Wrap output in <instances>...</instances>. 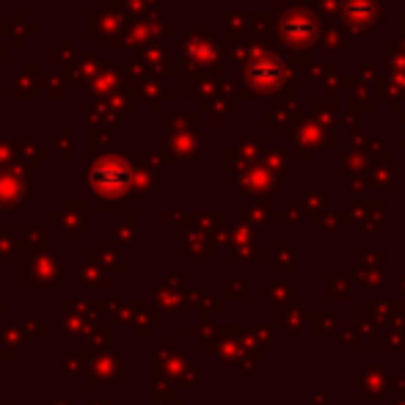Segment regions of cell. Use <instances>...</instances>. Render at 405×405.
<instances>
[{"instance_id": "cell-8", "label": "cell", "mask_w": 405, "mask_h": 405, "mask_svg": "<svg viewBox=\"0 0 405 405\" xmlns=\"http://www.w3.org/2000/svg\"><path fill=\"white\" fill-rule=\"evenodd\" d=\"M11 155V152H8V144H6V141H0V160H3V157H8Z\"/></svg>"}, {"instance_id": "cell-3", "label": "cell", "mask_w": 405, "mask_h": 405, "mask_svg": "<svg viewBox=\"0 0 405 405\" xmlns=\"http://www.w3.org/2000/svg\"><path fill=\"white\" fill-rule=\"evenodd\" d=\"M11 94H14V99H33L39 94V72L31 61L25 63L23 75L11 77Z\"/></svg>"}, {"instance_id": "cell-6", "label": "cell", "mask_w": 405, "mask_h": 405, "mask_svg": "<svg viewBox=\"0 0 405 405\" xmlns=\"http://www.w3.org/2000/svg\"><path fill=\"white\" fill-rule=\"evenodd\" d=\"M39 86H42V89H47V96H50V99H61L63 77L50 75V72H39Z\"/></svg>"}, {"instance_id": "cell-1", "label": "cell", "mask_w": 405, "mask_h": 405, "mask_svg": "<svg viewBox=\"0 0 405 405\" xmlns=\"http://www.w3.org/2000/svg\"><path fill=\"white\" fill-rule=\"evenodd\" d=\"M127 180H130V174H127V163L122 157L108 155L92 166V185L102 196H111V193L122 190L127 185Z\"/></svg>"}, {"instance_id": "cell-4", "label": "cell", "mask_w": 405, "mask_h": 405, "mask_svg": "<svg viewBox=\"0 0 405 405\" xmlns=\"http://www.w3.org/2000/svg\"><path fill=\"white\" fill-rule=\"evenodd\" d=\"M94 94L96 96H111V94H116L122 89V80H119V72H116V66H102L99 72H96V77H94Z\"/></svg>"}, {"instance_id": "cell-7", "label": "cell", "mask_w": 405, "mask_h": 405, "mask_svg": "<svg viewBox=\"0 0 405 405\" xmlns=\"http://www.w3.org/2000/svg\"><path fill=\"white\" fill-rule=\"evenodd\" d=\"M11 61V47H0V63Z\"/></svg>"}, {"instance_id": "cell-2", "label": "cell", "mask_w": 405, "mask_h": 405, "mask_svg": "<svg viewBox=\"0 0 405 405\" xmlns=\"http://www.w3.org/2000/svg\"><path fill=\"white\" fill-rule=\"evenodd\" d=\"M102 69V61L94 56V53H80L77 61H72L69 66H63V83H72V86H86L94 83L96 72Z\"/></svg>"}, {"instance_id": "cell-5", "label": "cell", "mask_w": 405, "mask_h": 405, "mask_svg": "<svg viewBox=\"0 0 405 405\" xmlns=\"http://www.w3.org/2000/svg\"><path fill=\"white\" fill-rule=\"evenodd\" d=\"M36 28H33L31 23H25V14L23 11H14L11 14V20H8V25H6V36L11 39V44L14 47H23L25 44V36H33Z\"/></svg>"}]
</instances>
